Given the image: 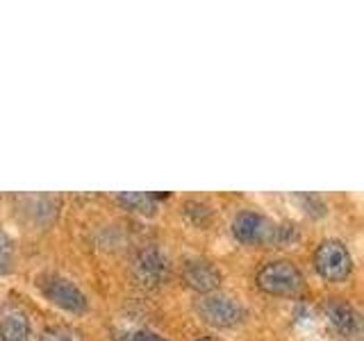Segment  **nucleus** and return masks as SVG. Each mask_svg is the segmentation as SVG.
<instances>
[{
    "mask_svg": "<svg viewBox=\"0 0 364 341\" xmlns=\"http://www.w3.org/2000/svg\"><path fill=\"white\" fill-rule=\"evenodd\" d=\"M257 287L269 296H296L303 289V273L289 259L267 261L255 276Z\"/></svg>",
    "mask_w": 364,
    "mask_h": 341,
    "instance_id": "f257e3e1",
    "label": "nucleus"
},
{
    "mask_svg": "<svg viewBox=\"0 0 364 341\" xmlns=\"http://www.w3.org/2000/svg\"><path fill=\"white\" fill-rule=\"evenodd\" d=\"M314 271L326 282H346L353 273V255L344 242L326 239L314 250Z\"/></svg>",
    "mask_w": 364,
    "mask_h": 341,
    "instance_id": "f03ea898",
    "label": "nucleus"
},
{
    "mask_svg": "<svg viewBox=\"0 0 364 341\" xmlns=\"http://www.w3.org/2000/svg\"><path fill=\"white\" fill-rule=\"evenodd\" d=\"M39 291L43 293L46 301H50L55 307L68 312V314H85L89 310V301L85 291L77 287L73 280H68L64 276H57V273H46L39 278Z\"/></svg>",
    "mask_w": 364,
    "mask_h": 341,
    "instance_id": "7ed1b4c3",
    "label": "nucleus"
},
{
    "mask_svg": "<svg viewBox=\"0 0 364 341\" xmlns=\"http://www.w3.org/2000/svg\"><path fill=\"white\" fill-rule=\"evenodd\" d=\"M196 312L203 318V323L219 328V330L237 328V325H242L246 318L244 305L230 298V296H223V293L200 296L196 303Z\"/></svg>",
    "mask_w": 364,
    "mask_h": 341,
    "instance_id": "20e7f679",
    "label": "nucleus"
},
{
    "mask_svg": "<svg viewBox=\"0 0 364 341\" xmlns=\"http://www.w3.org/2000/svg\"><path fill=\"white\" fill-rule=\"evenodd\" d=\"M134 280L146 289H159L171 280V261L157 248H146L132 261Z\"/></svg>",
    "mask_w": 364,
    "mask_h": 341,
    "instance_id": "39448f33",
    "label": "nucleus"
},
{
    "mask_svg": "<svg viewBox=\"0 0 364 341\" xmlns=\"http://www.w3.org/2000/svg\"><path fill=\"white\" fill-rule=\"evenodd\" d=\"M276 223L257 212H239L232 221V234L237 242L250 246H271Z\"/></svg>",
    "mask_w": 364,
    "mask_h": 341,
    "instance_id": "423d86ee",
    "label": "nucleus"
},
{
    "mask_svg": "<svg viewBox=\"0 0 364 341\" xmlns=\"http://www.w3.org/2000/svg\"><path fill=\"white\" fill-rule=\"evenodd\" d=\"M182 282L191 291H196L200 296L216 293L223 282V273L219 266L210 259H189L182 266Z\"/></svg>",
    "mask_w": 364,
    "mask_h": 341,
    "instance_id": "0eeeda50",
    "label": "nucleus"
},
{
    "mask_svg": "<svg viewBox=\"0 0 364 341\" xmlns=\"http://www.w3.org/2000/svg\"><path fill=\"white\" fill-rule=\"evenodd\" d=\"M323 314L328 318V323L333 325V330L344 339H358L362 332V318L358 314V310L350 303L341 301V298H333L328 301L323 307Z\"/></svg>",
    "mask_w": 364,
    "mask_h": 341,
    "instance_id": "6e6552de",
    "label": "nucleus"
},
{
    "mask_svg": "<svg viewBox=\"0 0 364 341\" xmlns=\"http://www.w3.org/2000/svg\"><path fill=\"white\" fill-rule=\"evenodd\" d=\"M32 325L21 307H5L0 312V341H30Z\"/></svg>",
    "mask_w": 364,
    "mask_h": 341,
    "instance_id": "1a4fd4ad",
    "label": "nucleus"
},
{
    "mask_svg": "<svg viewBox=\"0 0 364 341\" xmlns=\"http://www.w3.org/2000/svg\"><path fill=\"white\" fill-rule=\"evenodd\" d=\"M157 198H162V196H157V193H121L119 202L125 210H132L139 214H155Z\"/></svg>",
    "mask_w": 364,
    "mask_h": 341,
    "instance_id": "9d476101",
    "label": "nucleus"
},
{
    "mask_svg": "<svg viewBox=\"0 0 364 341\" xmlns=\"http://www.w3.org/2000/svg\"><path fill=\"white\" fill-rule=\"evenodd\" d=\"M182 212H185V216L193 225L203 227V230H205V227H210V223H212V210L200 200H187L185 207H182Z\"/></svg>",
    "mask_w": 364,
    "mask_h": 341,
    "instance_id": "9b49d317",
    "label": "nucleus"
},
{
    "mask_svg": "<svg viewBox=\"0 0 364 341\" xmlns=\"http://www.w3.org/2000/svg\"><path fill=\"white\" fill-rule=\"evenodd\" d=\"M39 341H82L80 339V332L73 328H64V325H55L43 330V335Z\"/></svg>",
    "mask_w": 364,
    "mask_h": 341,
    "instance_id": "f8f14e48",
    "label": "nucleus"
},
{
    "mask_svg": "<svg viewBox=\"0 0 364 341\" xmlns=\"http://www.w3.org/2000/svg\"><path fill=\"white\" fill-rule=\"evenodd\" d=\"M117 341H166L164 337H159L151 330H119L117 335H114Z\"/></svg>",
    "mask_w": 364,
    "mask_h": 341,
    "instance_id": "ddd939ff",
    "label": "nucleus"
},
{
    "mask_svg": "<svg viewBox=\"0 0 364 341\" xmlns=\"http://www.w3.org/2000/svg\"><path fill=\"white\" fill-rule=\"evenodd\" d=\"M301 202H303L305 212L312 214V216H323L328 212V207L316 196H307V193H305V196H301Z\"/></svg>",
    "mask_w": 364,
    "mask_h": 341,
    "instance_id": "4468645a",
    "label": "nucleus"
},
{
    "mask_svg": "<svg viewBox=\"0 0 364 341\" xmlns=\"http://www.w3.org/2000/svg\"><path fill=\"white\" fill-rule=\"evenodd\" d=\"M9 257H11V239L5 232H0V271L7 269Z\"/></svg>",
    "mask_w": 364,
    "mask_h": 341,
    "instance_id": "2eb2a0df",
    "label": "nucleus"
},
{
    "mask_svg": "<svg viewBox=\"0 0 364 341\" xmlns=\"http://www.w3.org/2000/svg\"><path fill=\"white\" fill-rule=\"evenodd\" d=\"M196 341H214V339H208V337H203V339H196Z\"/></svg>",
    "mask_w": 364,
    "mask_h": 341,
    "instance_id": "dca6fc26",
    "label": "nucleus"
}]
</instances>
